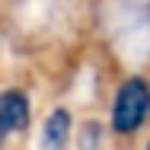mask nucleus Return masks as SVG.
I'll return each mask as SVG.
<instances>
[{
	"mask_svg": "<svg viewBox=\"0 0 150 150\" xmlns=\"http://www.w3.org/2000/svg\"><path fill=\"white\" fill-rule=\"evenodd\" d=\"M29 121V99L19 90L0 93V131H19Z\"/></svg>",
	"mask_w": 150,
	"mask_h": 150,
	"instance_id": "2",
	"label": "nucleus"
},
{
	"mask_svg": "<svg viewBox=\"0 0 150 150\" xmlns=\"http://www.w3.org/2000/svg\"><path fill=\"white\" fill-rule=\"evenodd\" d=\"M67 131H70V115H67L64 109L51 112V118L45 121V147L48 150H61L64 141H67Z\"/></svg>",
	"mask_w": 150,
	"mask_h": 150,
	"instance_id": "3",
	"label": "nucleus"
},
{
	"mask_svg": "<svg viewBox=\"0 0 150 150\" xmlns=\"http://www.w3.org/2000/svg\"><path fill=\"white\" fill-rule=\"evenodd\" d=\"M147 150H150V147H147Z\"/></svg>",
	"mask_w": 150,
	"mask_h": 150,
	"instance_id": "5",
	"label": "nucleus"
},
{
	"mask_svg": "<svg viewBox=\"0 0 150 150\" xmlns=\"http://www.w3.org/2000/svg\"><path fill=\"white\" fill-rule=\"evenodd\" d=\"M147 109H150V86L141 80V77L128 80V83L118 90L115 109H112V125H115V131H134V128H141V121L147 118Z\"/></svg>",
	"mask_w": 150,
	"mask_h": 150,
	"instance_id": "1",
	"label": "nucleus"
},
{
	"mask_svg": "<svg viewBox=\"0 0 150 150\" xmlns=\"http://www.w3.org/2000/svg\"><path fill=\"white\" fill-rule=\"evenodd\" d=\"M0 134H3V131H0Z\"/></svg>",
	"mask_w": 150,
	"mask_h": 150,
	"instance_id": "4",
	"label": "nucleus"
}]
</instances>
